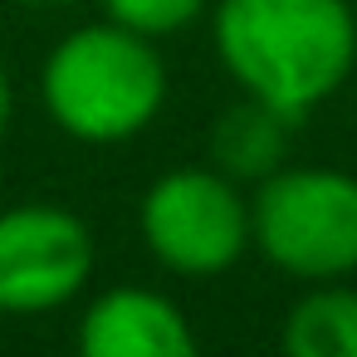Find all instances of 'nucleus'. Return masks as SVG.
<instances>
[{"label":"nucleus","instance_id":"obj_1","mask_svg":"<svg viewBox=\"0 0 357 357\" xmlns=\"http://www.w3.org/2000/svg\"><path fill=\"white\" fill-rule=\"evenodd\" d=\"M211 45L240 98L303 123L357 69V10L352 0H215Z\"/></svg>","mask_w":357,"mask_h":357},{"label":"nucleus","instance_id":"obj_2","mask_svg":"<svg viewBox=\"0 0 357 357\" xmlns=\"http://www.w3.org/2000/svg\"><path fill=\"white\" fill-rule=\"evenodd\" d=\"M172 74L157 40L113 20L74 25L40 64V98L50 123L84 147H118L142 137L167 108Z\"/></svg>","mask_w":357,"mask_h":357},{"label":"nucleus","instance_id":"obj_3","mask_svg":"<svg viewBox=\"0 0 357 357\" xmlns=\"http://www.w3.org/2000/svg\"><path fill=\"white\" fill-rule=\"evenodd\" d=\"M255 255L298 284L357 274V176L342 167L284 162L250 196Z\"/></svg>","mask_w":357,"mask_h":357},{"label":"nucleus","instance_id":"obj_4","mask_svg":"<svg viewBox=\"0 0 357 357\" xmlns=\"http://www.w3.org/2000/svg\"><path fill=\"white\" fill-rule=\"evenodd\" d=\"M147 255L181 279H215L250 250V196L220 167H172L137 201Z\"/></svg>","mask_w":357,"mask_h":357},{"label":"nucleus","instance_id":"obj_5","mask_svg":"<svg viewBox=\"0 0 357 357\" xmlns=\"http://www.w3.org/2000/svg\"><path fill=\"white\" fill-rule=\"evenodd\" d=\"M98 245L84 215L54 201H20L0 211V308L54 313L93 279Z\"/></svg>","mask_w":357,"mask_h":357},{"label":"nucleus","instance_id":"obj_6","mask_svg":"<svg viewBox=\"0 0 357 357\" xmlns=\"http://www.w3.org/2000/svg\"><path fill=\"white\" fill-rule=\"evenodd\" d=\"M79 357H201V337L176 298L147 284L103 289L74 337Z\"/></svg>","mask_w":357,"mask_h":357},{"label":"nucleus","instance_id":"obj_7","mask_svg":"<svg viewBox=\"0 0 357 357\" xmlns=\"http://www.w3.org/2000/svg\"><path fill=\"white\" fill-rule=\"evenodd\" d=\"M289 137H294V118L245 98L235 108H225L215 118V132H211V167H220L225 176H235L240 186L245 181H264L274 176L284 162H289Z\"/></svg>","mask_w":357,"mask_h":357},{"label":"nucleus","instance_id":"obj_8","mask_svg":"<svg viewBox=\"0 0 357 357\" xmlns=\"http://www.w3.org/2000/svg\"><path fill=\"white\" fill-rule=\"evenodd\" d=\"M284 357H357V289L313 284L279 328Z\"/></svg>","mask_w":357,"mask_h":357},{"label":"nucleus","instance_id":"obj_9","mask_svg":"<svg viewBox=\"0 0 357 357\" xmlns=\"http://www.w3.org/2000/svg\"><path fill=\"white\" fill-rule=\"evenodd\" d=\"M98 6H103V20L162 45V40L191 30L196 20H211L215 0H98Z\"/></svg>","mask_w":357,"mask_h":357},{"label":"nucleus","instance_id":"obj_10","mask_svg":"<svg viewBox=\"0 0 357 357\" xmlns=\"http://www.w3.org/2000/svg\"><path fill=\"white\" fill-rule=\"evenodd\" d=\"M10 118H15V89H10L6 64H0V142H6V132H10Z\"/></svg>","mask_w":357,"mask_h":357},{"label":"nucleus","instance_id":"obj_11","mask_svg":"<svg viewBox=\"0 0 357 357\" xmlns=\"http://www.w3.org/2000/svg\"><path fill=\"white\" fill-rule=\"evenodd\" d=\"M20 6H74V0H20Z\"/></svg>","mask_w":357,"mask_h":357},{"label":"nucleus","instance_id":"obj_12","mask_svg":"<svg viewBox=\"0 0 357 357\" xmlns=\"http://www.w3.org/2000/svg\"><path fill=\"white\" fill-rule=\"evenodd\" d=\"M0 318H6V308H0Z\"/></svg>","mask_w":357,"mask_h":357}]
</instances>
